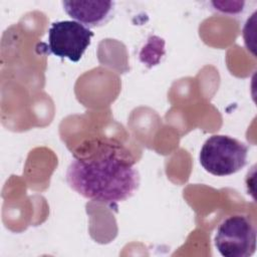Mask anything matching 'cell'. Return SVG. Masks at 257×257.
<instances>
[{"label": "cell", "instance_id": "1", "mask_svg": "<svg viewBox=\"0 0 257 257\" xmlns=\"http://www.w3.org/2000/svg\"><path fill=\"white\" fill-rule=\"evenodd\" d=\"M87 148L75 154L67 168L69 187L110 206L130 199L139 189L140 174L124 148L107 139L89 143Z\"/></svg>", "mask_w": 257, "mask_h": 257}, {"label": "cell", "instance_id": "2", "mask_svg": "<svg viewBox=\"0 0 257 257\" xmlns=\"http://www.w3.org/2000/svg\"><path fill=\"white\" fill-rule=\"evenodd\" d=\"M248 147L229 136L214 135L204 143L199 160L201 166L208 173L218 176H230L247 163Z\"/></svg>", "mask_w": 257, "mask_h": 257}, {"label": "cell", "instance_id": "3", "mask_svg": "<svg viewBox=\"0 0 257 257\" xmlns=\"http://www.w3.org/2000/svg\"><path fill=\"white\" fill-rule=\"evenodd\" d=\"M215 247L224 257H249L256 251V228L244 215H232L218 226Z\"/></svg>", "mask_w": 257, "mask_h": 257}, {"label": "cell", "instance_id": "4", "mask_svg": "<svg viewBox=\"0 0 257 257\" xmlns=\"http://www.w3.org/2000/svg\"><path fill=\"white\" fill-rule=\"evenodd\" d=\"M92 36L93 32L77 21H56L48 30V49L55 56L77 62L90 45Z\"/></svg>", "mask_w": 257, "mask_h": 257}, {"label": "cell", "instance_id": "5", "mask_svg": "<svg viewBox=\"0 0 257 257\" xmlns=\"http://www.w3.org/2000/svg\"><path fill=\"white\" fill-rule=\"evenodd\" d=\"M62 6L68 16L87 28L107 23L114 10V2L104 0L63 1Z\"/></svg>", "mask_w": 257, "mask_h": 257}]
</instances>
